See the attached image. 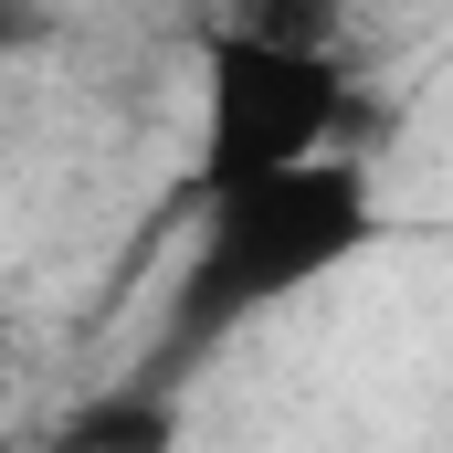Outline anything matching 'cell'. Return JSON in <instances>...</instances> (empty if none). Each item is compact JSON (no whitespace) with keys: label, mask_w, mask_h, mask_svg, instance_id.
<instances>
[{"label":"cell","mask_w":453,"mask_h":453,"mask_svg":"<svg viewBox=\"0 0 453 453\" xmlns=\"http://www.w3.org/2000/svg\"><path fill=\"white\" fill-rule=\"evenodd\" d=\"M32 453H180V390H158V380H106V390H85L64 422H42V443Z\"/></svg>","instance_id":"obj_3"},{"label":"cell","mask_w":453,"mask_h":453,"mask_svg":"<svg viewBox=\"0 0 453 453\" xmlns=\"http://www.w3.org/2000/svg\"><path fill=\"white\" fill-rule=\"evenodd\" d=\"M358 85L306 21H222L201 42V148H190V201H232L358 148Z\"/></svg>","instance_id":"obj_2"},{"label":"cell","mask_w":453,"mask_h":453,"mask_svg":"<svg viewBox=\"0 0 453 453\" xmlns=\"http://www.w3.org/2000/svg\"><path fill=\"white\" fill-rule=\"evenodd\" d=\"M369 242H380V169L369 158H327V169L201 201V222L180 242V274L158 296V348L137 358V380L180 390L232 338H253L264 317L306 306L327 274H348Z\"/></svg>","instance_id":"obj_1"}]
</instances>
